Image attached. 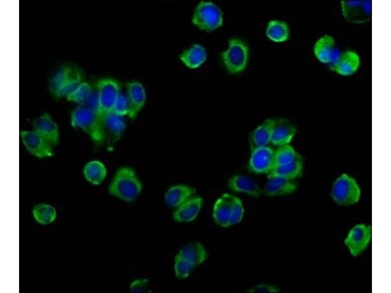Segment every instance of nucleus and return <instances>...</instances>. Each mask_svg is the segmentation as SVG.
Listing matches in <instances>:
<instances>
[{"label": "nucleus", "instance_id": "obj_1", "mask_svg": "<svg viewBox=\"0 0 391 293\" xmlns=\"http://www.w3.org/2000/svg\"><path fill=\"white\" fill-rule=\"evenodd\" d=\"M142 185L131 168L124 167L118 169L109 187V194L127 202L135 200L139 195Z\"/></svg>", "mask_w": 391, "mask_h": 293}, {"label": "nucleus", "instance_id": "obj_2", "mask_svg": "<svg viewBox=\"0 0 391 293\" xmlns=\"http://www.w3.org/2000/svg\"><path fill=\"white\" fill-rule=\"evenodd\" d=\"M71 125L86 132L96 144H101L105 135L103 126L97 112L80 105L73 112L71 117Z\"/></svg>", "mask_w": 391, "mask_h": 293}, {"label": "nucleus", "instance_id": "obj_3", "mask_svg": "<svg viewBox=\"0 0 391 293\" xmlns=\"http://www.w3.org/2000/svg\"><path fill=\"white\" fill-rule=\"evenodd\" d=\"M361 189L356 181L346 174L339 176L333 183L331 195L334 201L342 206L353 205L358 202Z\"/></svg>", "mask_w": 391, "mask_h": 293}, {"label": "nucleus", "instance_id": "obj_4", "mask_svg": "<svg viewBox=\"0 0 391 293\" xmlns=\"http://www.w3.org/2000/svg\"><path fill=\"white\" fill-rule=\"evenodd\" d=\"M192 22L200 29L211 31L222 25V12L212 2L202 1L195 10Z\"/></svg>", "mask_w": 391, "mask_h": 293}, {"label": "nucleus", "instance_id": "obj_5", "mask_svg": "<svg viewBox=\"0 0 391 293\" xmlns=\"http://www.w3.org/2000/svg\"><path fill=\"white\" fill-rule=\"evenodd\" d=\"M227 50L223 52L221 58L229 72L237 73L242 72L245 68L248 57V47L242 41L233 38L229 41Z\"/></svg>", "mask_w": 391, "mask_h": 293}, {"label": "nucleus", "instance_id": "obj_6", "mask_svg": "<svg viewBox=\"0 0 391 293\" xmlns=\"http://www.w3.org/2000/svg\"><path fill=\"white\" fill-rule=\"evenodd\" d=\"M119 94V84L114 80L105 79L98 83L97 114L102 126L105 117L112 111Z\"/></svg>", "mask_w": 391, "mask_h": 293}, {"label": "nucleus", "instance_id": "obj_7", "mask_svg": "<svg viewBox=\"0 0 391 293\" xmlns=\"http://www.w3.org/2000/svg\"><path fill=\"white\" fill-rule=\"evenodd\" d=\"M275 151L268 146L251 149L248 168L252 172L268 174L276 166Z\"/></svg>", "mask_w": 391, "mask_h": 293}, {"label": "nucleus", "instance_id": "obj_8", "mask_svg": "<svg viewBox=\"0 0 391 293\" xmlns=\"http://www.w3.org/2000/svg\"><path fill=\"white\" fill-rule=\"evenodd\" d=\"M81 80V75L78 70L63 67L55 75L52 85L57 95L67 97L82 83Z\"/></svg>", "mask_w": 391, "mask_h": 293}, {"label": "nucleus", "instance_id": "obj_9", "mask_svg": "<svg viewBox=\"0 0 391 293\" xmlns=\"http://www.w3.org/2000/svg\"><path fill=\"white\" fill-rule=\"evenodd\" d=\"M341 4L343 16L348 22L361 24L370 20V0H342Z\"/></svg>", "mask_w": 391, "mask_h": 293}, {"label": "nucleus", "instance_id": "obj_10", "mask_svg": "<svg viewBox=\"0 0 391 293\" xmlns=\"http://www.w3.org/2000/svg\"><path fill=\"white\" fill-rule=\"evenodd\" d=\"M371 237V229L369 225L358 224L348 232L345 243L350 253L357 256L367 248Z\"/></svg>", "mask_w": 391, "mask_h": 293}, {"label": "nucleus", "instance_id": "obj_11", "mask_svg": "<svg viewBox=\"0 0 391 293\" xmlns=\"http://www.w3.org/2000/svg\"><path fill=\"white\" fill-rule=\"evenodd\" d=\"M20 135L25 147L32 155L40 158L53 155L52 146L35 131H21Z\"/></svg>", "mask_w": 391, "mask_h": 293}, {"label": "nucleus", "instance_id": "obj_12", "mask_svg": "<svg viewBox=\"0 0 391 293\" xmlns=\"http://www.w3.org/2000/svg\"><path fill=\"white\" fill-rule=\"evenodd\" d=\"M33 127L34 130L52 147L58 144L59 127L48 114H44L37 118L33 122Z\"/></svg>", "mask_w": 391, "mask_h": 293}, {"label": "nucleus", "instance_id": "obj_13", "mask_svg": "<svg viewBox=\"0 0 391 293\" xmlns=\"http://www.w3.org/2000/svg\"><path fill=\"white\" fill-rule=\"evenodd\" d=\"M296 133L295 126L289 120L284 118H274L270 143L279 146L288 144Z\"/></svg>", "mask_w": 391, "mask_h": 293}, {"label": "nucleus", "instance_id": "obj_14", "mask_svg": "<svg viewBox=\"0 0 391 293\" xmlns=\"http://www.w3.org/2000/svg\"><path fill=\"white\" fill-rule=\"evenodd\" d=\"M203 200L199 196L189 198L176 207L173 218L177 222H190L195 220L202 206Z\"/></svg>", "mask_w": 391, "mask_h": 293}, {"label": "nucleus", "instance_id": "obj_15", "mask_svg": "<svg viewBox=\"0 0 391 293\" xmlns=\"http://www.w3.org/2000/svg\"><path fill=\"white\" fill-rule=\"evenodd\" d=\"M268 180L262 190L266 196H277L289 194L293 192L297 187L294 180L279 176L267 177Z\"/></svg>", "mask_w": 391, "mask_h": 293}, {"label": "nucleus", "instance_id": "obj_16", "mask_svg": "<svg viewBox=\"0 0 391 293\" xmlns=\"http://www.w3.org/2000/svg\"><path fill=\"white\" fill-rule=\"evenodd\" d=\"M360 65L359 55L355 52L346 51L339 55L332 68L340 75L349 76L357 71Z\"/></svg>", "mask_w": 391, "mask_h": 293}, {"label": "nucleus", "instance_id": "obj_17", "mask_svg": "<svg viewBox=\"0 0 391 293\" xmlns=\"http://www.w3.org/2000/svg\"><path fill=\"white\" fill-rule=\"evenodd\" d=\"M127 89L130 108L128 116L131 119H134L145 104L146 92L143 85L137 82L128 83Z\"/></svg>", "mask_w": 391, "mask_h": 293}, {"label": "nucleus", "instance_id": "obj_18", "mask_svg": "<svg viewBox=\"0 0 391 293\" xmlns=\"http://www.w3.org/2000/svg\"><path fill=\"white\" fill-rule=\"evenodd\" d=\"M234 196L224 193L215 202L213 211V217L218 225L226 228L229 226L232 204Z\"/></svg>", "mask_w": 391, "mask_h": 293}, {"label": "nucleus", "instance_id": "obj_19", "mask_svg": "<svg viewBox=\"0 0 391 293\" xmlns=\"http://www.w3.org/2000/svg\"><path fill=\"white\" fill-rule=\"evenodd\" d=\"M228 186L233 191L245 193L255 198H259L262 192L255 180L244 175L233 176L229 179Z\"/></svg>", "mask_w": 391, "mask_h": 293}, {"label": "nucleus", "instance_id": "obj_20", "mask_svg": "<svg viewBox=\"0 0 391 293\" xmlns=\"http://www.w3.org/2000/svg\"><path fill=\"white\" fill-rule=\"evenodd\" d=\"M196 192V190L185 185L170 187L164 196L165 203L170 207H177Z\"/></svg>", "mask_w": 391, "mask_h": 293}, {"label": "nucleus", "instance_id": "obj_21", "mask_svg": "<svg viewBox=\"0 0 391 293\" xmlns=\"http://www.w3.org/2000/svg\"><path fill=\"white\" fill-rule=\"evenodd\" d=\"M303 171V161L299 155L292 162L281 165H276L267 177L279 176L290 180H294L301 176Z\"/></svg>", "mask_w": 391, "mask_h": 293}, {"label": "nucleus", "instance_id": "obj_22", "mask_svg": "<svg viewBox=\"0 0 391 293\" xmlns=\"http://www.w3.org/2000/svg\"><path fill=\"white\" fill-rule=\"evenodd\" d=\"M273 123L274 118L267 119L251 133V149L268 146L271 141Z\"/></svg>", "mask_w": 391, "mask_h": 293}, {"label": "nucleus", "instance_id": "obj_23", "mask_svg": "<svg viewBox=\"0 0 391 293\" xmlns=\"http://www.w3.org/2000/svg\"><path fill=\"white\" fill-rule=\"evenodd\" d=\"M195 266L204 262L208 257L204 246L199 242L195 241L189 243L181 249L177 254Z\"/></svg>", "mask_w": 391, "mask_h": 293}, {"label": "nucleus", "instance_id": "obj_24", "mask_svg": "<svg viewBox=\"0 0 391 293\" xmlns=\"http://www.w3.org/2000/svg\"><path fill=\"white\" fill-rule=\"evenodd\" d=\"M335 48V41L330 36L321 37L315 43L314 53L318 60L323 63H330Z\"/></svg>", "mask_w": 391, "mask_h": 293}, {"label": "nucleus", "instance_id": "obj_25", "mask_svg": "<svg viewBox=\"0 0 391 293\" xmlns=\"http://www.w3.org/2000/svg\"><path fill=\"white\" fill-rule=\"evenodd\" d=\"M205 49L201 45L195 44L184 50L180 55V60L188 67L195 68L200 66L206 60Z\"/></svg>", "mask_w": 391, "mask_h": 293}, {"label": "nucleus", "instance_id": "obj_26", "mask_svg": "<svg viewBox=\"0 0 391 293\" xmlns=\"http://www.w3.org/2000/svg\"><path fill=\"white\" fill-rule=\"evenodd\" d=\"M104 135L107 132L113 140H117L126 128V123L123 117L112 112H109L103 122Z\"/></svg>", "mask_w": 391, "mask_h": 293}, {"label": "nucleus", "instance_id": "obj_27", "mask_svg": "<svg viewBox=\"0 0 391 293\" xmlns=\"http://www.w3.org/2000/svg\"><path fill=\"white\" fill-rule=\"evenodd\" d=\"M84 174L87 181L97 185L100 184L105 179L107 169L105 165L100 161H92L85 166Z\"/></svg>", "mask_w": 391, "mask_h": 293}, {"label": "nucleus", "instance_id": "obj_28", "mask_svg": "<svg viewBox=\"0 0 391 293\" xmlns=\"http://www.w3.org/2000/svg\"><path fill=\"white\" fill-rule=\"evenodd\" d=\"M35 220L42 225H47L54 222L57 217V211L52 205L42 203L35 205L32 209Z\"/></svg>", "mask_w": 391, "mask_h": 293}, {"label": "nucleus", "instance_id": "obj_29", "mask_svg": "<svg viewBox=\"0 0 391 293\" xmlns=\"http://www.w3.org/2000/svg\"><path fill=\"white\" fill-rule=\"evenodd\" d=\"M266 35L274 42H284L289 38L288 26L285 22L278 20L271 21L268 24Z\"/></svg>", "mask_w": 391, "mask_h": 293}, {"label": "nucleus", "instance_id": "obj_30", "mask_svg": "<svg viewBox=\"0 0 391 293\" xmlns=\"http://www.w3.org/2000/svg\"><path fill=\"white\" fill-rule=\"evenodd\" d=\"M299 154L289 144L280 146L275 152L276 165L288 164L293 161Z\"/></svg>", "mask_w": 391, "mask_h": 293}, {"label": "nucleus", "instance_id": "obj_31", "mask_svg": "<svg viewBox=\"0 0 391 293\" xmlns=\"http://www.w3.org/2000/svg\"><path fill=\"white\" fill-rule=\"evenodd\" d=\"M195 266L187 260L176 254L174 258V272L176 276L180 279L189 276L194 269Z\"/></svg>", "mask_w": 391, "mask_h": 293}, {"label": "nucleus", "instance_id": "obj_32", "mask_svg": "<svg viewBox=\"0 0 391 293\" xmlns=\"http://www.w3.org/2000/svg\"><path fill=\"white\" fill-rule=\"evenodd\" d=\"M91 92V87L87 83H82L67 98L69 101L81 104L85 101Z\"/></svg>", "mask_w": 391, "mask_h": 293}, {"label": "nucleus", "instance_id": "obj_33", "mask_svg": "<svg viewBox=\"0 0 391 293\" xmlns=\"http://www.w3.org/2000/svg\"><path fill=\"white\" fill-rule=\"evenodd\" d=\"M244 213V208L241 200L234 196L229 226L239 223L242 220Z\"/></svg>", "mask_w": 391, "mask_h": 293}, {"label": "nucleus", "instance_id": "obj_34", "mask_svg": "<svg viewBox=\"0 0 391 293\" xmlns=\"http://www.w3.org/2000/svg\"><path fill=\"white\" fill-rule=\"evenodd\" d=\"M130 104L127 96L119 94L111 112L121 116H129Z\"/></svg>", "mask_w": 391, "mask_h": 293}, {"label": "nucleus", "instance_id": "obj_35", "mask_svg": "<svg viewBox=\"0 0 391 293\" xmlns=\"http://www.w3.org/2000/svg\"><path fill=\"white\" fill-rule=\"evenodd\" d=\"M280 291L277 287L267 284H261L257 285L247 290L250 293H278Z\"/></svg>", "mask_w": 391, "mask_h": 293}, {"label": "nucleus", "instance_id": "obj_36", "mask_svg": "<svg viewBox=\"0 0 391 293\" xmlns=\"http://www.w3.org/2000/svg\"><path fill=\"white\" fill-rule=\"evenodd\" d=\"M148 280L146 278L138 279L133 281L130 285V291L131 293H143L146 290L148 284Z\"/></svg>", "mask_w": 391, "mask_h": 293}]
</instances>
